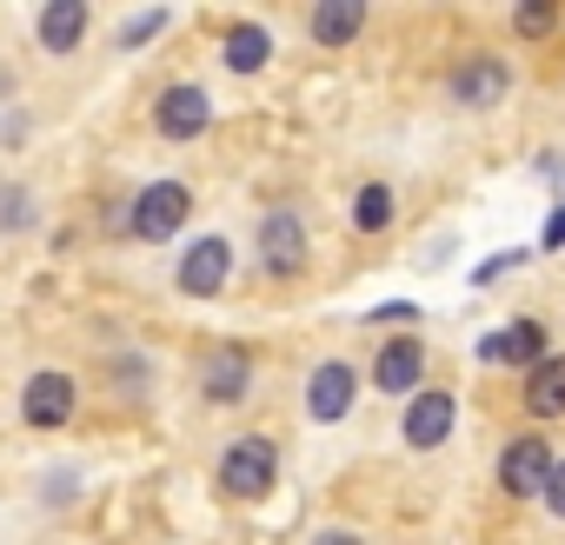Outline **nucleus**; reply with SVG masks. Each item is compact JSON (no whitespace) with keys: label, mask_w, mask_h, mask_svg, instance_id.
I'll use <instances>...</instances> for the list:
<instances>
[{"label":"nucleus","mask_w":565,"mask_h":545,"mask_svg":"<svg viewBox=\"0 0 565 545\" xmlns=\"http://www.w3.org/2000/svg\"><path fill=\"white\" fill-rule=\"evenodd\" d=\"M167 21H173L167 8H147V14H134V21L120 28V54H134V47H147L153 34H167Z\"/></svg>","instance_id":"obj_20"},{"label":"nucleus","mask_w":565,"mask_h":545,"mask_svg":"<svg viewBox=\"0 0 565 545\" xmlns=\"http://www.w3.org/2000/svg\"><path fill=\"white\" fill-rule=\"evenodd\" d=\"M226 280H233V239H226V233H200V239L180 253V266H173V287H180L186 300H220Z\"/></svg>","instance_id":"obj_4"},{"label":"nucleus","mask_w":565,"mask_h":545,"mask_svg":"<svg viewBox=\"0 0 565 545\" xmlns=\"http://www.w3.org/2000/svg\"><path fill=\"white\" fill-rule=\"evenodd\" d=\"M67 419H74V373H61V366L28 373V386H21V426L28 432H61Z\"/></svg>","instance_id":"obj_7"},{"label":"nucleus","mask_w":565,"mask_h":545,"mask_svg":"<svg viewBox=\"0 0 565 545\" xmlns=\"http://www.w3.org/2000/svg\"><path fill=\"white\" fill-rule=\"evenodd\" d=\"M366 320H373V327H386V333H413V320H419V307H413V300H386V307H373Z\"/></svg>","instance_id":"obj_21"},{"label":"nucleus","mask_w":565,"mask_h":545,"mask_svg":"<svg viewBox=\"0 0 565 545\" xmlns=\"http://www.w3.org/2000/svg\"><path fill=\"white\" fill-rule=\"evenodd\" d=\"M313 545H360V532H353V525H320Z\"/></svg>","instance_id":"obj_26"},{"label":"nucleus","mask_w":565,"mask_h":545,"mask_svg":"<svg viewBox=\"0 0 565 545\" xmlns=\"http://www.w3.org/2000/svg\"><path fill=\"white\" fill-rule=\"evenodd\" d=\"M266 61H273V28H266V21H226V34H220V67L239 74V81H253V74H266Z\"/></svg>","instance_id":"obj_14"},{"label":"nucleus","mask_w":565,"mask_h":545,"mask_svg":"<svg viewBox=\"0 0 565 545\" xmlns=\"http://www.w3.org/2000/svg\"><path fill=\"white\" fill-rule=\"evenodd\" d=\"M366 380H373L380 393H393V399H413V393L426 386V340H419V333H393V340H380Z\"/></svg>","instance_id":"obj_6"},{"label":"nucleus","mask_w":565,"mask_h":545,"mask_svg":"<svg viewBox=\"0 0 565 545\" xmlns=\"http://www.w3.org/2000/svg\"><path fill=\"white\" fill-rule=\"evenodd\" d=\"M539 246H545V253H558V246H565V206H552V220H545Z\"/></svg>","instance_id":"obj_25"},{"label":"nucleus","mask_w":565,"mask_h":545,"mask_svg":"<svg viewBox=\"0 0 565 545\" xmlns=\"http://www.w3.org/2000/svg\"><path fill=\"white\" fill-rule=\"evenodd\" d=\"M505 94H512V61H505V54H466V61L452 67V107L486 114V107H499Z\"/></svg>","instance_id":"obj_8"},{"label":"nucleus","mask_w":565,"mask_h":545,"mask_svg":"<svg viewBox=\"0 0 565 545\" xmlns=\"http://www.w3.org/2000/svg\"><path fill=\"white\" fill-rule=\"evenodd\" d=\"M34 41H41V54H74L81 41H87V0H47V8L34 14Z\"/></svg>","instance_id":"obj_15"},{"label":"nucleus","mask_w":565,"mask_h":545,"mask_svg":"<svg viewBox=\"0 0 565 545\" xmlns=\"http://www.w3.org/2000/svg\"><path fill=\"white\" fill-rule=\"evenodd\" d=\"M525 413L532 419H565V353H545L525 373Z\"/></svg>","instance_id":"obj_17"},{"label":"nucleus","mask_w":565,"mask_h":545,"mask_svg":"<svg viewBox=\"0 0 565 545\" xmlns=\"http://www.w3.org/2000/svg\"><path fill=\"white\" fill-rule=\"evenodd\" d=\"M393 206H399L393 186H386V180H366V186L353 193V233H386V226H393Z\"/></svg>","instance_id":"obj_18"},{"label":"nucleus","mask_w":565,"mask_h":545,"mask_svg":"<svg viewBox=\"0 0 565 545\" xmlns=\"http://www.w3.org/2000/svg\"><path fill=\"white\" fill-rule=\"evenodd\" d=\"M552 466H558L552 439H545V432H519V439L499 452V492H505V499H539L545 479H552Z\"/></svg>","instance_id":"obj_5"},{"label":"nucleus","mask_w":565,"mask_h":545,"mask_svg":"<svg viewBox=\"0 0 565 545\" xmlns=\"http://www.w3.org/2000/svg\"><path fill=\"white\" fill-rule=\"evenodd\" d=\"M452 419H459V399H452L446 386H419V393L406 399L399 439H406L413 452H433V446H446V439H452Z\"/></svg>","instance_id":"obj_11"},{"label":"nucleus","mask_w":565,"mask_h":545,"mask_svg":"<svg viewBox=\"0 0 565 545\" xmlns=\"http://www.w3.org/2000/svg\"><path fill=\"white\" fill-rule=\"evenodd\" d=\"M519 259H525V253H492L486 266H472V287H492V280H505V272H512Z\"/></svg>","instance_id":"obj_23"},{"label":"nucleus","mask_w":565,"mask_h":545,"mask_svg":"<svg viewBox=\"0 0 565 545\" xmlns=\"http://www.w3.org/2000/svg\"><path fill=\"white\" fill-rule=\"evenodd\" d=\"M253 253H259V266H266V280H300L307 272V220L294 213V206H273V213H259V226H253Z\"/></svg>","instance_id":"obj_3"},{"label":"nucleus","mask_w":565,"mask_h":545,"mask_svg":"<svg viewBox=\"0 0 565 545\" xmlns=\"http://www.w3.org/2000/svg\"><path fill=\"white\" fill-rule=\"evenodd\" d=\"M220 492L226 499H239V505H259V499H273V485H279V446L273 439H259V432H246V439H233L226 452H220Z\"/></svg>","instance_id":"obj_1"},{"label":"nucleus","mask_w":565,"mask_h":545,"mask_svg":"<svg viewBox=\"0 0 565 545\" xmlns=\"http://www.w3.org/2000/svg\"><path fill=\"white\" fill-rule=\"evenodd\" d=\"M206 127H213V100H206V87H193V81H173V87L153 100V133H160V140L186 147V140H200Z\"/></svg>","instance_id":"obj_9"},{"label":"nucleus","mask_w":565,"mask_h":545,"mask_svg":"<svg viewBox=\"0 0 565 545\" xmlns=\"http://www.w3.org/2000/svg\"><path fill=\"white\" fill-rule=\"evenodd\" d=\"M186 220H193V193H186L180 180H147V186L127 200V233H134V239H147V246L180 239V233H186Z\"/></svg>","instance_id":"obj_2"},{"label":"nucleus","mask_w":565,"mask_h":545,"mask_svg":"<svg viewBox=\"0 0 565 545\" xmlns=\"http://www.w3.org/2000/svg\"><path fill=\"white\" fill-rule=\"evenodd\" d=\"M558 28V8H552V0H519V8H512V34L519 41H545Z\"/></svg>","instance_id":"obj_19"},{"label":"nucleus","mask_w":565,"mask_h":545,"mask_svg":"<svg viewBox=\"0 0 565 545\" xmlns=\"http://www.w3.org/2000/svg\"><path fill=\"white\" fill-rule=\"evenodd\" d=\"M360 28H366V0H320V8L307 14L313 47H353Z\"/></svg>","instance_id":"obj_16"},{"label":"nucleus","mask_w":565,"mask_h":545,"mask_svg":"<svg viewBox=\"0 0 565 545\" xmlns=\"http://www.w3.org/2000/svg\"><path fill=\"white\" fill-rule=\"evenodd\" d=\"M539 499H545V512H552V519H565V459L552 466V479H545V492H539Z\"/></svg>","instance_id":"obj_24"},{"label":"nucleus","mask_w":565,"mask_h":545,"mask_svg":"<svg viewBox=\"0 0 565 545\" xmlns=\"http://www.w3.org/2000/svg\"><path fill=\"white\" fill-rule=\"evenodd\" d=\"M353 399H360V366L320 360V366L307 373V419H313V426H340V419L353 413Z\"/></svg>","instance_id":"obj_10"},{"label":"nucleus","mask_w":565,"mask_h":545,"mask_svg":"<svg viewBox=\"0 0 565 545\" xmlns=\"http://www.w3.org/2000/svg\"><path fill=\"white\" fill-rule=\"evenodd\" d=\"M200 393H206V406H239L246 393H253V353L246 346H220L206 366H200Z\"/></svg>","instance_id":"obj_13"},{"label":"nucleus","mask_w":565,"mask_h":545,"mask_svg":"<svg viewBox=\"0 0 565 545\" xmlns=\"http://www.w3.org/2000/svg\"><path fill=\"white\" fill-rule=\"evenodd\" d=\"M28 206H34V200H28L21 186H14V193H0V226H14V233H21V226H34V213H28Z\"/></svg>","instance_id":"obj_22"},{"label":"nucleus","mask_w":565,"mask_h":545,"mask_svg":"<svg viewBox=\"0 0 565 545\" xmlns=\"http://www.w3.org/2000/svg\"><path fill=\"white\" fill-rule=\"evenodd\" d=\"M479 366H512V373H532L545 360V327L539 320H505L499 333H486L479 346Z\"/></svg>","instance_id":"obj_12"}]
</instances>
